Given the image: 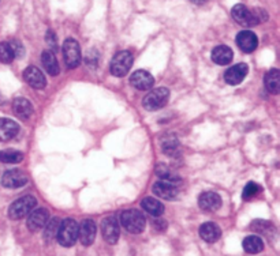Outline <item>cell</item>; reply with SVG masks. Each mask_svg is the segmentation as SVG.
<instances>
[{
	"label": "cell",
	"instance_id": "7c38bea8",
	"mask_svg": "<svg viewBox=\"0 0 280 256\" xmlns=\"http://www.w3.org/2000/svg\"><path fill=\"white\" fill-rule=\"evenodd\" d=\"M247 72H249V65L245 64V63L232 65L231 68L225 71L224 81L231 86H235V85H239L246 78Z\"/></svg>",
	"mask_w": 280,
	"mask_h": 256
},
{
	"label": "cell",
	"instance_id": "4dcf8cb0",
	"mask_svg": "<svg viewBox=\"0 0 280 256\" xmlns=\"http://www.w3.org/2000/svg\"><path fill=\"white\" fill-rule=\"evenodd\" d=\"M260 192H261V187H260V185L256 184V183H249V184H246V187H245L243 192H242V198H243L245 201H250V199H253L257 194H260Z\"/></svg>",
	"mask_w": 280,
	"mask_h": 256
},
{
	"label": "cell",
	"instance_id": "603a6c76",
	"mask_svg": "<svg viewBox=\"0 0 280 256\" xmlns=\"http://www.w3.org/2000/svg\"><path fill=\"white\" fill-rule=\"evenodd\" d=\"M161 150L164 154L170 155V157H175L176 154L179 153V141L175 135L172 134H168V135H164L161 138Z\"/></svg>",
	"mask_w": 280,
	"mask_h": 256
},
{
	"label": "cell",
	"instance_id": "d6986e66",
	"mask_svg": "<svg viewBox=\"0 0 280 256\" xmlns=\"http://www.w3.org/2000/svg\"><path fill=\"white\" fill-rule=\"evenodd\" d=\"M12 110L19 119H29L33 114V105L26 98H15L12 102Z\"/></svg>",
	"mask_w": 280,
	"mask_h": 256
},
{
	"label": "cell",
	"instance_id": "8992f818",
	"mask_svg": "<svg viewBox=\"0 0 280 256\" xmlns=\"http://www.w3.org/2000/svg\"><path fill=\"white\" fill-rule=\"evenodd\" d=\"M133 65V54L129 51H122L114 56L111 61V74L114 76H125Z\"/></svg>",
	"mask_w": 280,
	"mask_h": 256
},
{
	"label": "cell",
	"instance_id": "9a60e30c",
	"mask_svg": "<svg viewBox=\"0 0 280 256\" xmlns=\"http://www.w3.org/2000/svg\"><path fill=\"white\" fill-rule=\"evenodd\" d=\"M198 206L205 211H216L221 207V198L219 194L212 192V191L204 192L198 198Z\"/></svg>",
	"mask_w": 280,
	"mask_h": 256
},
{
	"label": "cell",
	"instance_id": "3957f363",
	"mask_svg": "<svg viewBox=\"0 0 280 256\" xmlns=\"http://www.w3.org/2000/svg\"><path fill=\"white\" fill-rule=\"evenodd\" d=\"M170 98V92L167 87H157L153 89L152 92H149L142 100L143 108L146 110H157L163 108L167 101Z\"/></svg>",
	"mask_w": 280,
	"mask_h": 256
},
{
	"label": "cell",
	"instance_id": "1f68e13d",
	"mask_svg": "<svg viewBox=\"0 0 280 256\" xmlns=\"http://www.w3.org/2000/svg\"><path fill=\"white\" fill-rule=\"evenodd\" d=\"M252 229L253 230H256V232H260V233L263 234H267L269 237V234H271V232H269V229H274V226L271 225V223L265 222V221H254V222L252 223Z\"/></svg>",
	"mask_w": 280,
	"mask_h": 256
},
{
	"label": "cell",
	"instance_id": "5b68a950",
	"mask_svg": "<svg viewBox=\"0 0 280 256\" xmlns=\"http://www.w3.org/2000/svg\"><path fill=\"white\" fill-rule=\"evenodd\" d=\"M63 57H65V63L69 68H75L81 64L82 60V54H81V48L79 44L74 40V38H67L63 43Z\"/></svg>",
	"mask_w": 280,
	"mask_h": 256
},
{
	"label": "cell",
	"instance_id": "44dd1931",
	"mask_svg": "<svg viewBox=\"0 0 280 256\" xmlns=\"http://www.w3.org/2000/svg\"><path fill=\"white\" fill-rule=\"evenodd\" d=\"M41 63H43V67L45 68V71L51 76H56L61 72L59 63H58L54 52H51V51H44L43 52V54H41Z\"/></svg>",
	"mask_w": 280,
	"mask_h": 256
},
{
	"label": "cell",
	"instance_id": "ba28073f",
	"mask_svg": "<svg viewBox=\"0 0 280 256\" xmlns=\"http://www.w3.org/2000/svg\"><path fill=\"white\" fill-rule=\"evenodd\" d=\"M231 15L234 18V21H236L239 25L246 27H252L258 25L256 16L253 14V11L247 10V7H245L243 4H236L232 7L231 11Z\"/></svg>",
	"mask_w": 280,
	"mask_h": 256
},
{
	"label": "cell",
	"instance_id": "484cf974",
	"mask_svg": "<svg viewBox=\"0 0 280 256\" xmlns=\"http://www.w3.org/2000/svg\"><path fill=\"white\" fill-rule=\"evenodd\" d=\"M156 174H157L161 180L171 181V183H174V184H176V183L181 181L179 174L176 173L175 170H172L170 166L164 165V163H159V165L156 166Z\"/></svg>",
	"mask_w": 280,
	"mask_h": 256
},
{
	"label": "cell",
	"instance_id": "2e32d148",
	"mask_svg": "<svg viewBox=\"0 0 280 256\" xmlns=\"http://www.w3.org/2000/svg\"><path fill=\"white\" fill-rule=\"evenodd\" d=\"M130 83L137 90H149V89H152V86H153L154 79L152 74H149L148 71L138 70L130 76Z\"/></svg>",
	"mask_w": 280,
	"mask_h": 256
},
{
	"label": "cell",
	"instance_id": "836d02e7",
	"mask_svg": "<svg viewBox=\"0 0 280 256\" xmlns=\"http://www.w3.org/2000/svg\"><path fill=\"white\" fill-rule=\"evenodd\" d=\"M11 44V48L12 51H14V54H15V57H22L23 56V48L21 47V44L18 43H10Z\"/></svg>",
	"mask_w": 280,
	"mask_h": 256
},
{
	"label": "cell",
	"instance_id": "9c48e42d",
	"mask_svg": "<svg viewBox=\"0 0 280 256\" xmlns=\"http://www.w3.org/2000/svg\"><path fill=\"white\" fill-rule=\"evenodd\" d=\"M28 215L29 217L26 225H28L29 230H32V232H37L40 229L44 228L45 223L48 222V219H50V212L44 207L32 210Z\"/></svg>",
	"mask_w": 280,
	"mask_h": 256
},
{
	"label": "cell",
	"instance_id": "6da1fadb",
	"mask_svg": "<svg viewBox=\"0 0 280 256\" xmlns=\"http://www.w3.org/2000/svg\"><path fill=\"white\" fill-rule=\"evenodd\" d=\"M121 222L123 225V228L133 234L142 233L143 229H145V225H146V221H145V217L142 215V212L138 211L136 208L125 210V211L122 212Z\"/></svg>",
	"mask_w": 280,
	"mask_h": 256
},
{
	"label": "cell",
	"instance_id": "cb8c5ba5",
	"mask_svg": "<svg viewBox=\"0 0 280 256\" xmlns=\"http://www.w3.org/2000/svg\"><path fill=\"white\" fill-rule=\"evenodd\" d=\"M232 56H234V53H232L231 48L225 47V45H219V47H216L212 51V60H213L216 64H228L231 60H232Z\"/></svg>",
	"mask_w": 280,
	"mask_h": 256
},
{
	"label": "cell",
	"instance_id": "30bf717a",
	"mask_svg": "<svg viewBox=\"0 0 280 256\" xmlns=\"http://www.w3.org/2000/svg\"><path fill=\"white\" fill-rule=\"evenodd\" d=\"M26 183H28V176L23 173L22 170H18V169L7 170L1 177V185L6 188H11V190L23 187Z\"/></svg>",
	"mask_w": 280,
	"mask_h": 256
},
{
	"label": "cell",
	"instance_id": "7402d4cb",
	"mask_svg": "<svg viewBox=\"0 0 280 256\" xmlns=\"http://www.w3.org/2000/svg\"><path fill=\"white\" fill-rule=\"evenodd\" d=\"M264 83L269 93L272 94H279L280 93V72L278 68H272L265 74Z\"/></svg>",
	"mask_w": 280,
	"mask_h": 256
},
{
	"label": "cell",
	"instance_id": "d590c367",
	"mask_svg": "<svg viewBox=\"0 0 280 256\" xmlns=\"http://www.w3.org/2000/svg\"><path fill=\"white\" fill-rule=\"evenodd\" d=\"M192 3H194V4H197V5H200V4H204L207 0H190Z\"/></svg>",
	"mask_w": 280,
	"mask_h": 256
},
{
	"label": "cell",
	"instance_id": "e0dca14e",
	"mask_svg": "<svg viewBox=\"0 0 280 256\" xmlns=\"http://www.w3.org/2000/svg\"><path fill=\"white\" fill-rule=\"evenodd\" d=\"M23 79L26 81V83H29L30 86L34 87V89H44L45 85H47V81H45L44 74L34 65H30L28 67L25 72H23Z\"/></svg>",
	"mask_w": 280,
	"mask_h": 256
},
{
	"label": "cell",
	"instance_id": "d4e9b609",
	"mask_svg": "<svg viewBox=\"0 0 280 256\" xmlns=\"http://www.w3.org/2000/svg\"><path fill=\"white\" fill-rule=\"evenodd\" d=\"M141 206L146 212H149L150 215L153 217H160L163 212H164V206L163 203H160L157 199L154 198H145L142 202H141Z\"/></svg>",
	"mask_w": 280,
	"mask_h": 256
},
{
	"label": "cell",
	"instance_id": "277c9868",
	"mask_svg": "<svg viewBox=\"0 0 280 256\" xmlns=\"http://www.w3.org/2000/svg\"><path fill=\"white\" fill-rule=\"evenodd\" d=\"M37 205L36 198L32 195H25L19 198L18 201L12 203L10 208H8V215L12 219H21V218L26 217L29 212L33 210Z\"/></svg>",
	"mask_w": 280,
	"mask_h": 256
},
{
	"label": "cell",
	"instance_id": "5bb4252c",
	"mask_svg": "<svg viewBox=\"0 0 280 256\" xmlns=\"http://www.w3.org/2000/svg\"><path fill=\"white\" fill-rule=\"evenodd\" d=\"M236 45L239 47L242 52L250 53L253 51H256V48L258 47V38L253 32L243 30V32L238 33V36H236Z\"/></svg>",
	"mask_w": 280,
	"mask_h": 256
},
{
	"label": "cell",
	"instance_id": "ac0fdd59",
	"mask_svg": "<svg viewBox=\"0 0 280 256\" xmlns=\"http://www.w3.org/2000/svg\"><path fill=\"white\" fill-rule=\"evenodd\" d=\"M19 134V125L10 119H0V142H8Z\"/></svg>",
	"mask_w": 280,
	"mask_h": 256
},
{
	"label": "cell",
	"instance_id": "e575fe53",
	"mask_svg": "<svg viewBox=\"0 0 280 256\" xmlns=\"http://www.w3.org/2000/svg\"><path fill=\"white\" fill-rule=\"evenodd\" d=\"M154 228L160 232H163L167 229V223H165L164 219H154Z\"/></svg>",
	"mask_w": 280,
	"mask_h": 256
},
{
	"label": "cell",
	"instance_id": "f1b7e54d",
	"mask_svg": "<svg viewBox=\"0 0 280 256\" xmlns=\"http://www.w3.org/2000/svg\"><path fill=\"white\" fill-rule=\"evenodd\" d=\"M23 159V154L18 150H3L0 152V161L4 163H18Z\"/></svg>",
	"mask_w": 280,
	"mask_h": 256
},
{
	"label": "cell",
	"instance_id": "8d00e7d4",
	"mask_svg": "<svg viewBox=\"0 0 280 256\" xmlns=\"http://www.w3.org/2000/svg\"><path fill=\"white\" fill-rule=\"evenodd\" d=\"M3 102H4V97H3V96L0 94V105H1Z\"/></svg>",
	"mask_w": 280,
	"mask_h": 256
},
{
	"label": "cell",
	"instance_id": "52a82bcc",
	"mask_svg": "<svg viewBox=\"0 0 280 256\" xmlns=\"http://www.w3.org/2000/svg\"><path fill=\"white\" fill-rule=\"evenodd\" d=\"M103 237L108 244H116L119 240V223L116 217H107L101 221Z\"/></svg>",
	"mask_w": 280,
	"mask_h": 256
},
{
	"label": "cell",
	"instance_id": "ffe728a7",
	"mask_svg": "<svg viewBox=\"0 0 280 256\" xmlns=\"http://www.w3.org/2000/svg\"><path fill=\"white\" fill-rule=\"evenodd\" d=\"M221 236V230L220 228L213 222H207L203 223L200 226V237L207 241V243H214L217 241Z\"/></svg>",
	"mask_w": 280,
	"mask_h": 256
},
{
	"label": "cell",
	"instance_id": "7a4b0ae2",
	"mask_svg": "<svg viewBox=\"0 0 280 256\" xmlns=\"http://www.w3.org/2000/svg\"><path fill=\"white\" fill-rule=\"evenodd\" d=\"M56 239L63 247H67V248L72 247L78 239V223L71 218L65 219L63 222H61Z\"/></svg>",
	"mask_w": 280,
	"mask_h": 256
},
{
	"label": "cell",
	"instance_id": "f546056e",
	"mask_svg": "<svg viewBox=\"0 0 280 256\" xmlns=\"http://www.w3.org/2000/svg\"><path fill=\"white\" fill-rule=\"evenodd\" d=\"M14 59H15V54H14V51L11 48V44L0 43V61L4 63V64H8Z\"/></svg>",
	"mask_w": 280,
	"mask_h": 256
},
{
	"label": "cell",
	"instance_id": "4316f807",
	"mask_svg": "<svg viewBox=\"0 0 280 256\" xmlns=\"http://www.w3.org/2000/svg\"><path fill=\"white\" fill-rule=\"evenodd\" d=\"M243 250L246 251L247 254L256 255V254L264 250L263 240L258 236H249V237L243 240Z\"/></svg>",
	"mask_w": 280,
	"mask_h": 256
},
{
	"label": "cell",
	"instance_id": "8fae6325",
	"mask_svg": "<svg viewBox=\"0 0 280 256\" xmlns=\"http://www.w3.org/2000/svg\"><path fill=\"white\" fill-rule=\"evenodd\" d=\"M153 194L160 199H165V201H174L178 194H179V190L174 183L171 181H165V180H161V181H157L153 184Z\"/></svg>",
	"mask_w": 280,
	"mask_h": 256
},
{
	"label": "cell",
	"instance_id": "4fadbf2b",
	"mask_svg": "<svg viewBox=\"0 0 280 256\" xmlns=\"http://www.w3.org/2000/svg\"><path fill=\"white\" fill-rule=\"evenodd\" d=\"M96 225L92 219H85L82 221V223L78 226V239L81 241L82 245H89L93 244L94 239H96Z\"/></svg>",
	"mask_w": 280,
	"mask_h": 256
},
{
	"label": "cell",
	"instance_id": "83f0119b",
	"mask_svg": "<svg viewBox=\"0 0 280 256\" xmlns=\"http://www.w3.org/2000/svg\"><path fill=\"white\" fill-rule=\"evenodd\" d=\"M61 219L59 218H52V219H48V222L45 223V232H44V239L47 241H52L55 239L56 234H58V230H59V226H61Z\"/></svg>",
	"mask_w": 280,
	"mask_h": 256
},
{
	"label": "cell",
	"instance_id": "d6a6232c",
	"mask_svg": "<svg viewBox=\"0 0 280 256\" xmlns=\"http://www.w3.org/2000/svg\"><path fill=\"white\" fill-rule=\"evenodd\" d=\"M47 43L50 44L54 49H56V47H58V44H56V36L52 30H48V32H47Z\"/></svg>",
	"mask_w": 280,
	"mask_h": 256
}]
</instances>
